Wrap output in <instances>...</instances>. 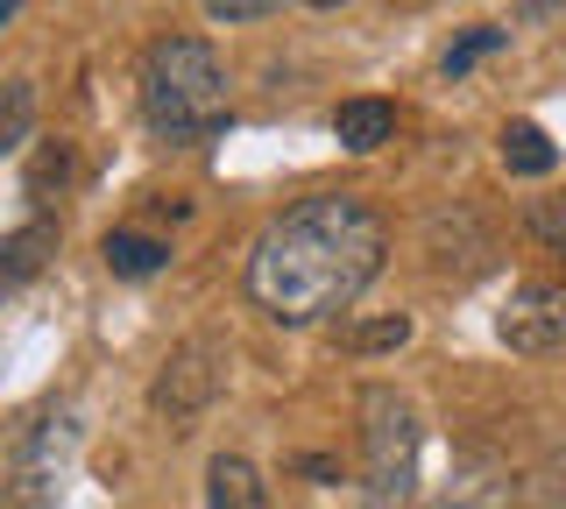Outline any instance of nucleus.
<instances>
[{
    "label": "nucleus",
    "mask_w": 566,
    "mask_h": 509,
    "mask_svg": "<svg viewBox=\"0 0 566 509\" xmlns=\"http://www.w3.org/2000/svg\"><path fill=\"white\" fill-rule=\"evenodd\" d=\"M64 178H71V149L43 142V156H35V170H29V199H50V184H64Z\"/></svg>",
    "instance_id": "obj_15"
},
{
    "label": "nucleus",
    "mask_w": 566,
    "mask_h": 509,
    "mask_svg": "<svg viewBox=\"0 0 566 509\" xmlns=\"http://www.w3.org/2000/svg\"><path fill=\"white\" fill-rule=\"evenodd\" d=\"M99 255H106V269H114V276H156V269H170V241L135 234V226H114V234L99 241Z\"/></svg>",
    "instance_id": "obj_10"
},
{
    "label": "nucleus",
    "mask_w": 566,
    "mask_h": 509,
    "mask_svg": "<svg viewBox=\"0 0 566 509\" xmlns=\"http://www.w3.org/2000/svg\"><path fill=\"white\" fill-rule=\"evenodd\" d=\"M382 255H389V226L376 205L354 199V191H318V199L283 205L255 234L248 297L276 326H318L376 284Z\"/></svg>",
    "instance_id": "obj_1"
},
{
    "label": "nucleus",
    "mask_w": 566,
    "mask_h": 509,
    "mask_svg": "<svg viewBox=\"0 0 566 509\" xmlns=\"http://www.w3.org/2000/svg\"><path fill=\"white\" fill-rule=\"evenodd\" d=\"M403 340H411V319L397 311V319H376V326L354 332V354H382V347H403Z\"/></svg>",
    "instance_id": "obj_16"
},
{
    "label": "nucleus",
    "mask_w": 566,
    "mask_h": 509,
    "mask_svg": "<svg viewBox=\"0 0 566 509\" xmlns=\"http://www.w3.org/2000/svg\"><path fill=\"white\" fill-rule=\"evenodd\" d=\"M29 120H35V85H29V78H14V85H8V99H0V156L22 149Z\"/></svg>",
    "instance_id": "obj_12"
},
{
    "label": "nucleus",
    "mask_w": 566,
    "mask_h": 509,
    "mask_svg": "<svg viewBox=\"0 0 566 509\" xmlns=\"http://www.w3.org/2000/svg\"><path fill=\"white\" fill-rule=\"evenodd\" d=\"M291 0H206L212 22H262V14H283Z\"/></svg>",
    "instance_id": "obj_18"
},
{
    "label": "nucleus",
    "mask_w": 566,
    "mask_h": 509,
    "mask_svg": "<svg viewBox=\"0 0 566 509\" xmlns=\"http://www.w3.org/2000/svg\"><path fill=\"white\" fill-rule=\"evenodd\" d=\"M418 411L411 396H397L389 382L361 390V509H411L418 496Z\"/></svg>",
    "instance_id": "obj_3"
},
{
    "label": "nucleus",
    "mask_w": 566,
    "mask_h": 509,
    "mask_svg": "<svg viewBox=\"0 0 566 509\" xmlns=\"http://www.w3.org/2000/svg\"><path fill=\"white\" fill-rule=\"evenodd\" d=\"M517 488V481H510ZM503 481H474V488H453V496H439L432 509H503V496H510Z\"/></svg>",
    "instance_id": "obj_17"
},
{
    "label": "nucleus",
    "mask_w": 566,
    "mask_h": 509,
    "mask_svg": "<svg viewBox=\"0 0 566 509\" xmlns=\"http://www.w3.org/2000/svg\"><path fill=\"white\" fill-rule=\"evenodd\" d=\"M495 340L510 354H559L566 347V284H517L495 311Z\"/></svg>",
    "instance_id": "obj_6"
},
{
    "label": "nucleus",
    "mask_w": 566,
    "mask_h": 509,
    "mask_svg": "<svg viewBox=\"0 0 566 509\" xmlns=\"http://www.w3.org/2000/svg\"><path fill=\"white\" fill-rule=\"evenodd\" d=\"M333 135H340V149L368 156V149H382L389 135H397V107H389V99H340V114H333Z\"/></svg>",
    "instance_id": "obj_9"
},
{
    "label": "nucleus",
    "mask_w": 566,
    "mask_h": 509,
    "mask_svg": "<svg viewBox=\"0 0 566 509\" xmlns=\"http://www.w3.org/2000/svg\"><path fill=\"white\" fill-rule=\"evenodd\" d=\"M206 509H270V481L241 453H212L206 467Z\"/></svg>",
    "instance_id": "obj_8"
},
{
    "label": "nucleus",
    "mask_w": 566,
    "mask_h": 509,
    "mask_svg": "<svg viewBox=\"0 0 566 509\" xmlns=\"http://www.w3.org/2000/svg\"><path fill=\"white\" fill-rule=\"evenodd\" d=\"M78 446H85V425H78L71 403L35 411L8 446V474H0L8 509H57L64 488H71V467H78Z\"/></svg>",
    "instance_id": "obj_4"
},
{
    "label": "nucleus",
    "mask_w": 566,
    "mask_h": 509,
    "mask_svg": "<svg viewBox=\"0 0 566 509\" xmlns=\"http://www.w3.org/2000/svg\"><path fill=\"white\" fill-rule=\"evenodd\" d=\"M566 0H524V22H545V14H559Z\"/></svg>",
    "instance_id": "obj_19"
},
{
    "label": "nucleus",
    "mask_w": 566,
    "mask_h": 509,
    "mask_svg": "<svg viewBox=\"0 0 566 509\" xmlns=\"http://www.w3.org/2000/svg\"><path fill=\"white\" fill-rule=\"evenodd\" d=\"M524 220H531V234H538L553 255H566V199H531Z\"/></svg>",
    "instance_id": "obj_14"
},
{
    "label": "nucleus",
    "mask_w": 566,
    "mask_h": 509,
    "mask_svg": "<svg viewBox=\"0 0 566 509\" xmlns=\"http://www.w3.org/2000/svg\"><path fill=\"white\" fill-rule=\"evenodd\" d=\"M503 43H510V29H468V36H460V43L447 50V78H468L474 64H482V57H495Z\"/></svg>",
    "instance_id": "obj_13"
},
{
    "label": "nucleus",
    "mask_w": 566,
    "mask_h": 509,
    "mask_svg": "<svg viewBox=\"0 0 566 509\" xmlns=\"http://www.w3.org/2000/svg\"><path fill=\"white\" fill-rule=\"evenodd\" d=\"M220 368H227V354H220V340H212V332H199V340H177L170 361L156 368V382H149V411L170 417V425H191V417L220 396Z\"/></svg>",
    "instance_id": "obj_5"
},
{
    "label": "nucleus",
    "mask_w": 566,
    "mask_h": 509,
    "mask_svg": "<svg viewBox=\"0 0 566 509\" xmlns=\"http://www.w3.org/2000/svg\"><path fill=\"white\" fill-rule=\"evenodd\" d=\"M553 163H559V149L545 142L538 120H510L503 128V170L510 178H553Z\"/></svg>",
    "instance_id": "obj_11"
},
{
    "label": "nucleus",
    "mask_w": 566,
    "mask_h": 509,
    "mask_svg": "<svg viewBox=\"0 0 566 509\" xmlns=\"http://www.w3.org/2000/svg\"><path fill=\"white\" fill-rule=\"evenodd\" d=\"M312 8H347V0H312Z\"/></svg>",
    "instance_id": "obj_21"
},
{
    "label": "nucleus",
    "mask_w": 566,
    "mask_h": 509,
    "mask_svg": "<svg viewBox=\"0 0 566 509\" xmlns=\"http://www.w3.org/2000/svg\"><path fill=\"white\" fill-rule=\"evenodd\" d=\"M142 120H149L156 142L170 149H199L234 120L227 107V72L212 57L206 36H156L142 50Z\"/></svg>",
    "instance_id": "obj_2"
},
{
    "label": "nucleus",
    "mask_w": 566,
    "mask_h": 509,
    "mask_svg": "<svg viewBox=\"0 0 566 509\" xmlns=\"http://www.w3.org/2000/svg\"><path fill=\"white\" fill-rule=\"evenodd\" d=\"M50 248H57V220H29V226H14V234H0V305L22 284H35V269L50 262Z\"/></svg>",
    "instance_id": "obj_7"
},
{
    "label": "nucleus",
    "mask_w": 566,
    "mask_h": 509,
    "mask_svg": "<svg viewBox=\"0 0 566 509\" xmlns=\"http://www.w3.org/2000/svg\"><path fill=\"white\" fill-rule=\"evenodd\" d=\"M14 8H22V0H0V29H8V22H14Z\"/></svg>",
    "instance_id": "obj_20"
}]
</instances>
